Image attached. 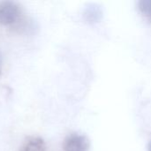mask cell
<instances>
[{"label": "cell", "mask_w": 151, "mask_h": 151, "mask_svg": "<svg viewBox=\"0 0 151 151\" xmlns=\"http://www.w3.org/2000/svg\"><path fill=\"white\" fill-rule=\"evenodd\" d=\"M63 149L64 151H88L89 141L83 134H72L65 139Z\"/></svg>", "instance_id": "1"}, {"label": "cell", "mask_w": 151, "mask_h": 151, "mask_svg": "<svg viewBox=\"0 0 151 151\" xmlns=\"http://www.w3.org/2000/svg\"><path fill=\"white\" fill-rule=\"evenodd\" d=\"M19 10L16 3L4 1L0 3V23L3 25H11L14 23L19 17Z\"/></svg>", "instance_id": "2"}, {"label": "cell", "mask_w": 151, "mask_h": 151, "mask_svg": "<svg viewBox=\"0 0 151 151\" xmlns=\"http://www.w3.org/2000/svg\"><path fill=\"white\" fill-rule=\"evenodd\" d=\"M45 143L40 137L30 138L24 145L22 151H45Z\"/></svg>", "instance_id": "3"}, {"label": "cell", "mask_w": 151, "mask_h": 151, "mask_svg": "<svg viewBox=\"0 0 151 151\" xmlns=\"http://www.w3.org/2000/svg\"><path fill=\"white\" fill-rule=\"evenodd\" d=\"M138 6L142 13L151 21V0H141Z\"/></svg>", "instance_id": "4"}, {"label": "cell", "mask_w": 151, "mask_h": 151, "mask_svg": "<svg viewBox=\"0 0 151 151\" xmlns=\"http://www.w3.org/2000/svg\"><path fill=\"white\" fill-rule=\"evenodd\" d=\"M85 15L87 16L88 19H92L93 21L97 20L100 16H101V12L99 11V9L97 7H95V5L88 7L85 12Z\"/></svg>", "instance_id": "5"}, {"label": "cell", "mask_w": 151, "mask_h": 151, "mask_svg": "<svg viewBox=\"0 0 151 151\" xmlns=\"http://www.w3.org/2000/svg\"><path fill=\"white\" fill-rule=\"evenodd\" d=\"M149 151H151V141L150 142V144H149Z\"/></svg>", "instance_id": "6"}, {"label": "cell", "mask_w": 151, "mask_h": 151, "mask_svg": "<svg viewBox=\"0 0 151 151\" xmlns=\"http://www.w3.org/2000/svg\"><path fill=\"white\" fill-rule=\"evenodd\" d=\"M1 65H2V58H1V55H0V69H1Z\"/></svg>", "instance_id": "7"}]
</instances>
